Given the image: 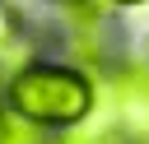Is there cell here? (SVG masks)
Here are the masks:
<instances>
[{"instance_id":"cell-1","label":"cell","mask_w":149,"mask_h":144,"mask_svg":"<svg viewBox=\"0 0 149 144\" xmlns=\"http://www.w3.org/2000/svg\"><path fill=\"white\" fill-rule=\"evenodd\" d=\"M0 98L14 116L61 135L98 107V74L70 56H37L0 84Z\"/></svg>"},{"instance_id":"cell-2","label":"cell","mask_w":149,"mask_h":144,"mask_svg":"<svg viewBox=\"0 0 149 144\" xmlns=\"http://www.w3.org/2000/svg\"><path fill=\"white\" fill-rule=\"evenodd\" d=\"M98 102L116 116L126 144H149V56H121L98 74Z\"/></svg>"},{"instance_id":"cell-3","label":"cell","mask_w":149,"mask_h":144,"mask_svg":"<svg viewBox=\"0 0 149 144\" xmlns=\"http://www.w3.org/2000/svg\"><path fill=\"white\" fill-rule=\"evenodd\" d=\"M56 144H126V135H121V125H116V116L98 102L79 125H70V130H61L56 135Z\"/></svg>"},{"instance_id":"cell-4","label":"cell","mask_w":149,"mask_h":144,"mask_svg":"<svg viewBox=\"0 0 149 144\" xmlns=\"http://www.w3.org/2000/svg\"><path fill=\"white\" fill-rule=\"evenodd\" d=\"M0 144H56V135L42 130V125H33V121H23V116H14V111H5Z\"/></svg>"},{"instance_id":"cell-5","label":"cell","mask_w":149,"mask_h":144,"mask_svg":"<svg viewBox=\"0 0 149 144\" xmlns=\"http://www.w3.org/2000/svg\"><path fill=\"white\" fill-rule=\"evenodd\" d=\"M98 5H107L112 14H121V9H144L149 0H98Z\"/></svg>"},{"instance_id":"cell-6","label":"cell","mask_w":149,"mask_h":144,"mask_svg":"<svg viewBox=\"0 0 149 144\" xmlns=\"http://www.w3.org/2000/svg\"><path fill=\"white\" fill-rule=\"evenodd\" d=\"M5 111H9V107H5V98H0V130H5Z\"/></svg>"},{"instance_id":"cell-7","label":"cell","mask_w":149,"mask_h":144,"mask_svg":"<svg viewBox=\"0 0 149 144\" xmlns=\"http://www.w3.org/2000/svg\"><path fill=\"white\" fill-rule=\"evenodd\" d=\"M37 5H65V0H37Z\"/></svg>"}]
</instances>
